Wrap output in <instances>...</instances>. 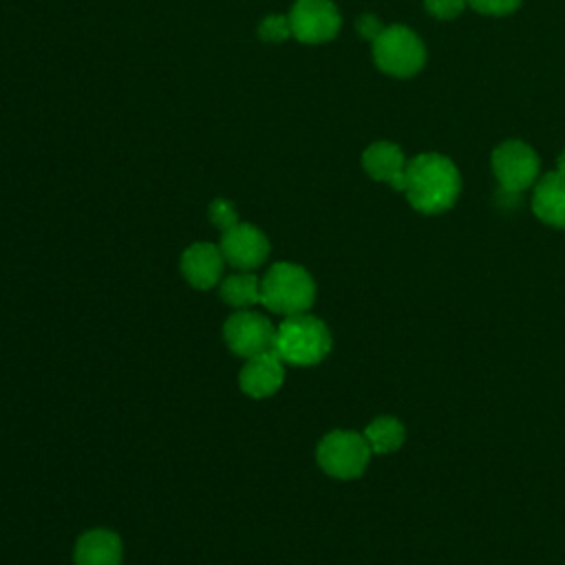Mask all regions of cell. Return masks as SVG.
I'll list each match as a JSON object with an SVG mask.
<instances>
[{
	"instance_id": "cell-1",
	"label": "cell",
	"mask_w": 565,
	"mask_h": 565,
	"mask_svg": "<svg viewBox=\"0 0 565 565\" xmlns=\"http://www.w3.org/2000/svg\"><path fill=\"white\" fill-rule=\"evenodd\" d=\"M461 190L459 170L455 163L437 152L417 154L406 163V199L424 214H439L457 201Z\"/></svg>"
},
{
	"instance_id": "cell-2",
	"label": "cell",
	"mask_w": 565,
	"mask_h": 565,
	"mask_svg": "<svg viewBox=\"0 0 565 565\" xmlns=\"http://www.w3.org/2000/svg\"><path fill=\"white\" fill-rule=\"evenodd\" d=\"M274 351L287 364L313 366L331 351V333L320 318L294 313L276 327Z\"/></svg>"
},
{
	"instance_id": "cell-3",
	"label": "cell",
	"mask_w": 565,
	"mask_h": 565,
	"mask_svg": "<svg viewBox=\"0 0 565 565\" xmlns=\"http://www.w3.org/2000/svg\"><path fill=\"white\" fill-rule=\"evenodd\" d=\"M313 300L316 282L311 274L296 263H274L260 280V305L276 313H305Z\"/></svg>"
},
{
	"instance_id": "cell-4",
	"label": "cell",
	"mask_w": 565,
	"mask_h": 565,
	"mask_svg": "<svg viewBox=\"0 0 565 565\" xmlns=\"http://www.w3.org/2000/svg\"><path fill=\"white\" fill-rule=\"evenodd\" d=\"M373 60L386 75L411 77L424 66L426 51L415 31L402 24H391L373 40Z\"/></svg>"
},
{
	"instance_id": "cell-5",
	"label": "cell",
	"mask_w": 565,
	"mask_h": 565,
	"mask_svg": "<svg viewBox=\"0 0 565 565\" xmlns=\"http://www.w3.org/2000/svg\"><path fill=\"white\" fill-rule=\"evenodd\" d=\"M316 459L327 475L335 479H355L364 472L371 459V448L360 433L331 430L320 439Z\"/></svg>"
},
{
	"instance_id": "cell-6",
	"label": "cell",
	"mask_w": 565,
	"mask_h": 565,
	"mask_svg": "<svg viewBox=\"0 0 565 565\" xmlns=\"http://www.w3.org/2000/svg\"><path fill=\"white\" fill-rule=\"evenodd\" d=\"M539 168L536 152L519 139H508L492 150V172L499 185L510 194L527 190L536 181Z\"/></svg>"
},
{
	"instance_id": "cell-7",
	"label": "cell",
	"mask_w": 565,
	"mask_h": 565,
	"mask_svg": "<svg viewBox=\"0 0 565 565\" xmlns=\"http://www.w3.org/2000/svg\"><path fill=\"white\" fill-rule=\"evenodd\" d=\"M291 38L302 44H322L338 35L342 18L331 0H296L287 13Z\"/></svg>"
},
{
	"instance_id": "cell-8",
	"label": "cell",
	"mask_w": 565,
	"mask_h": 565,
	"mask_svg": "<svg viewBox=\"0 0 565 565\" xmlns=\"http://www.w3.org/2000/svg\"><path fill=\"white\" fill-rule=\"evenodd\" d=\"M223 338L232 353L241 358H252L274 349L276 327L269 322L267 316L241 309L225 320Z\"/></svg>"
},
{
	"instance_id": "cell-9",
	"label": "cell",
	"mask_w": 565,
	"mask_h": 565,
	"mask_svg": "<svg viewBox=\"0 0 565 565\" xmlns=\"http://www.w3.org/2000/svg\"><path fill=\"white\" fill-rule=\"evenodd\" d=\"M221 254L236 269H254L269 254L267 236L252 223H236L221 236Z\"/></svg>"
},
{
	"instance_id": "cell-10",
	"label": "cell",
	"mask_w": 565,
	"mask_h": 565,
	"mask_svg": "<svg viewBox=\"0 0 565 565\" xmlns=\"http://www.w3.org/2000/svg\"><path fill=\"white\" fill-rule=\"evenodd\" d=\"M282 380H285V366L274 349L247 358L238 375L241 391L256 399L274 395L282 386Z\"/></svg>"
},
{
	"instance_id": "cell-11",
	"label": "cell",
	"mask_w": 565,
	"mask_h": 565,
	"mask_svg": "<svg viewBox=\"0 0 565 565\" xmlns=\"http://www.w3.org/2000/svg\"><path fill=\"white\" fill-rule=\"evenodd\" d=\"M223 254L214 243H192L181 254V274L196 289H210L221 280Z\"/></svg>"
},
{
	"instance_id": "cell-12",
	"label": "cell",
	"mask_w": 565,
	"mask_h": 565,
	"mask_svg": "<svg viewBox=\"0 0 565 565\" xmlns=\"http://www.w3.org/2000/svg\"><path fill=\"white\" fill-rule=\"evenodd\" d=\"M364 172L375 179L393 185L404 192L406 185V159L399 146L391 141H375L362 152Z\"/></svg>"
},
{
	"instance_id": "cell-13",
	"label": "cell",
	"mask_w": 565,
	"mask_h": 565,
	"mask_svg": "<svg viewBox=\"0 0 565 565\" xmlns=\"http://www.w3.org/2000/svg\"><path fill=\"white\" fill-rule=\"evenodd\" d=\"M124 547L115 532L97 527L84 532L75 543V565H121Z\"/></svg>"
},
{
	"instance_id": "cell-14",
	"label": "cell",
	"mask_w": 565,
	"mask_h": 565,
	"mask_svg": "<svg viewBox=\"0 0 565 565\" xmlns=\"http://www.w3.org/2000/svg\"><path fill=\"white\" fill-rule=\"evenodd\" d=\"M534 214L554 227L565 230V179L556 172H547L539 179L532 194Z\"/></svg>"
},
{
	"instance_id": "cell-15",
	"label": "cell",
	"mask_w": 565,
	"mask_h": 565,
	"mask_svg": "<svg viewBox=\"0 0 565 565\" xmlns=\"http://www.w3.org/2000/svg\"><path fill=\"white\" fill-rule=\"evenodd\" d=\"M218 296L232 307H254L260 302V280L249 271L230 274L221 280Z\"/></svg>"
},
{
	"instance_id": "cell-16",
	"label": "cell",
	"mask_w": 565,
	"mask_h": 565,
	"mask_svg": "<svg viewBox=\"0 0 565 565\" xmlns=\"http://www.w3.org/2000/svg\"><path fill=\"white\" fill-rule=\"evenodd\" d=\"M404 426L402 422H397L395 417H375L366 428H364V439L371 448V452L377 455H386V452H395L402 441H404Z\"/></svg>"
},
{
	"instance_id": "cell-17",
	"label": "cell",
	"mask_w": 565,
	"mask_h": 565,
	"mask_svg": "<svg viewBox=\"0 0 565 565\" xmlns=\"http://www.w3.org/2000/svg\"><path fill=\"white\" fill-rule=\"evenodd\" d=\"M258 38L263 42H285L287 38H291V26H289V18L287 15H267L260 20L258 24Z\"/></svg>"
},
{
	"instance_id": "cell-18",
	"label": "cell",
	"mask_w": 565,
	"mask_h": 565,
	"mask_svg": "<svg viewBox=\"0 0 565 565\" xmlns=\"http://www.w3.org/2000/svg\"><path fill=\"white\" fill-rule=\"evenodd\" d=\"M207 212H210L212 225H216L221 232H225V230H230L238 223V212H236L234 203L227 201V199H214L210 203Z\"/></svg>"
},
{
	"instance_id": "cell-19",
	"label": "cell",
	"mask_w": 565,
	"mask_h": 565,
	"mask_svg": "<svg viewBox=\"0 0 565 565\" xmlns=\"http://www.w3.org/2000/svg\"><path fill=\"white\" fill-rule=\"evenodd\" d=\"M475 11L486 15H508L519 9L521 0H466Z\"/></svg>"
},
{
	"instance_id": "cell-20",
	"label": "cell",
	"mask_w": 565,
	"mask_h": 565,
	"mask_svg": "<svg viewBox=\"0 0 565 565\" xmlns=\"http://www.w3.org/2000/svg\"><path fill=\"white\" fill-rule=\"evenodd\" d=\"M424 4L433 15L441 20H452L463 11L468 2L466 0H424Z\"/></svg>"
},
{
	"instance_id": "cell-21",
	"label": "cell",
	"mask_w": 565,
	"mask_h": 565,
	"mask_svg": "<svg viewBox=\"0 0 565 565\" xmlns=\"http://www.w3.org/2000/svg\"><path fill=\"white\" fill-rule=\"evenodd\" d=\"M355 29H358L360 38H364V40H371V42H373V40L382 33L384 24L380 22V18H377V15H373V13H362V15L355 20Z\"/></svg>"
},
{
	"instance_id": "cell-22",
	"label": "cell",
	"mask_w": 565,
	"mask_h": 565,
	"mask_svg": "<svg viewBox=\"0 0 565 565\" xmlns=\"http://www.w3.org/2000/svg\"><path fill=\"white\" fill-rule=\"evenodd\" d=\"M556 174H561L565 179V150L558 154V161H556Z\"/></svg>"
}]
</instances>
